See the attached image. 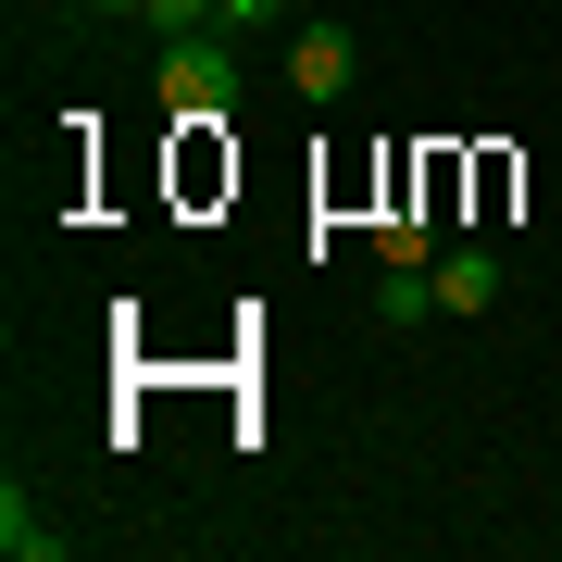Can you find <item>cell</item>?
Wrapping results in <instances>:
<instances>
[{"label": "cell", "instance_id": "1", "mask_svg": "<svg viewBox=\"0 0 562 562\" xmlns=\"http://www.w3.org/2000/svg\"><path fill=\"white\" fill-rule=\"evenodd\" d=\"M150 101L176 125H238V38H162Z\"/></svg>", "mask_w": 562, "mask_h": 562}, {"label": "cell", "instance_id": "2", "mask_svg": "<svg viewBox=\"0 0 562 562\" xmlns=\"http://www.w3.org/2000/svg\"><path fill=\"white\" fill-rule=\"evenodd\" d=\"M350 76H362L350 25H288V88L301 101H350Z\"/></svg>", "mask_w": 562, "mask_h": 562}, {"label": "cell", "instance_id": "3", "mask_svg": "<svg viewBox=\"0 0 562 562\" xmlns=\"http://www.w3.org/2000/svg\"><path fill=\"white\" fill-rule=\"evenodd\" d=\"M501 301V250H438V325H475Z\"/></svg>", "mask_w": 562, "mask_h": 562}, {"label": "cell", "instance_id": "4", "mask_svg": "<svg viewBox=\"0 0 562 562\" xmlns=\"http://www.w3.org/2000/svg\"><path fill=\"white\" fill-rule=\"evenodd\" d=\"M63 550H76V538H63L25 487H0V562H63Z\"/></svg>", "mask_w": 562, "mask_h": 562}, {"label": "cell", "instance_id": "5", "mask_svg": "<svg viewBox=\"0 0 562 562\" xmlns=\"http://www.w3.org/2000/svg\"><path fill=\"white\" fill-rule=\"evenodd\" d=\"M375 313H387V325H438V262H387Z\"/></svg>", "mask_w": 562, "mask_h": 562}, {"label": "cell", "instance_id": "6", "mask_svg": "<svg viewBox=\"0 0 562 562\" xmlns=\"http://www.w3.org/2000/svg\"><path fill=\"white\" fill-rule=\"evenodd\" d=\"M288 13H301V0H213V25H225V38H250V25H288Z\"/></svg>", "mask_w": 562, "mask_h": 562}, {"label": "cell", "instance_id": "7", "mask_svg": "<svg viewBox=\"0 0 562 562\" xmlns=\"http://www.w3.org/2000/svg\"><path fill=\"white\" fill-rule=\"evenodd\" d=\"M88 13H150V0H88Z\"/></svg>", "mask_w": 562, "mask_h": 562}]
</instances>
